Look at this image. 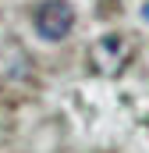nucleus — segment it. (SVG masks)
<instances>
[{
  "instance_id": "1",
  "label": "nucleus",
  "mask_w": 149,
  "mask_h": 153,
  "mask_svg": "<svg viewBox=\"0 0 149 153\" xmlns=\"http://www.w3.org/2000/svg\"><path fill=\"white\" fill-rule=\"evenodd\" d=\"M32 25L46 43H60L74 25V7L68 0H43L32 14Z\"/></svg>"
},
{
  "instance_id": "2",
  "label": "nucleus",
  "mask_w": 149,
  "mask_h": 153,
  "mask_svg": "<svg viewBox=\"0 0 149 153\" xmlns=\"http://www.w3.org/2000/svg\"><path fill=\"white\" fill-rule=\"evenodd\" d=\"M89 61H92V68L100 71V75H121L124 71V64L131 61V43L124 36H103L92 43V53H89Z\"/></svg>"
},
{
  "instance_id": "3",
  "label": "nucleus",
  "mask_w": 149,
  "mask_h": 153,
  "mask_svg": "<svg viewBox=\"0 0 149 153\" xmlns=\"http://www.w3.org/2000/svg\"><path fill=\"white\" fill-rule=\"evenodd\" d=\"M142 18H146V22H149V4H146V7H142Z\"/></svg>"
}]
</instances>
